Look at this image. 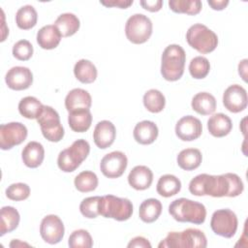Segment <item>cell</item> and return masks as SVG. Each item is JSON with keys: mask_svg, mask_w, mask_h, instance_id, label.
<instances>
[{"mask_svg": "<svg viewBox=\"0 0 248 248\" xmlns=\"http://www.w3.org/2000/svg\"><path fill=\"white\" fill-rule=\"evenodd\" d=\"M20 216L13 206H3L0 212V235L15 231L19 224Z\"/></svg>", "mask_w": 248, "mask_h": 248, "instance_id": "4316f807", "label": "cell"}, {"mask_svg": "<svg viewBox=\"0 0 248 248\" xmlns=\"http://www.w3.org/2000/svg\"><path fill=\"white\" fill-rule=\"evenodd\" d=\"M43 136L51 142H58L64 137V128L60 122L58 112L49 106H43L37 117Z\"/></svg>", "mask_w": 248, "mask_h": 248, "instance_id": "52a82bcc", "label": "cell"}, {"mask_svg": "<svg viewBox=\"0 0 248 248\" xmlns=\"http://www.w3.org/2000/svg\"><path fill=\"white\" fill-rule=\"evenodd\" d=\"M186 40L190 46L202 54L212 52L218 45L217 35L201 23H196L188 29Z\"/></svg>", "mask_w": 248, "mask_h": 248, "instance_id": "8992f818", "label": "cell"}, {"mask_svg": "<svg viewBox=\"0 0 248 248\" xmlns=\"http://www.w3.org/2000/svg\"><path fill=\"white\" fill-rule=\"evenodd\" d=\"M116 137V130L114 125L108 120H102L95 126L93 132V140L97 147L106 149L109 147Z\"/></svg>", "mask_w": 248, "mask_h": 248, "instance_id": "e0dca14e", "label": "cell"}, {"mask_svg": "<svg viewBox=\"0 0 248 248\" xmlns=\"http://www.w3.org/2000/svg\"><path fill=\"white\" fill-rule=\"evenodd\" d=\"M101 200L100 196L88 197L82 200L79 204L80 213L88 219H93L98 217L99 214V202Z\"/></svg>", "mask_w": 248, "mask_h": 248, "instance_id": "ab89813d", "label": "cell"}, {"mask_svg": "<svg viewBox=\"0 0 248 248\" xmlns=\"http://www.w3.org/2000/svg\"><path fill=\"white\" fill-rule=\"evenodd\" d=\"M237 225L236 214L229 208L214 211L210 220V227L213 232L226 238H231L235 234Z\"/></svg>", "mask_w": 248, "mask_h": 248, "instance_id": "9c48e42d", "label": "cell"}, {"mask_svg": "<svg viewBox=\"0 0 248 248\" xmlns=\"http://www.w3.org/2000/svg\"><path fill=\"white\" fill-rule=\"evenodd\" d=\"M125 34L127 39L136 45L148 41L152 34V22L150 18L142 14L131 16L125 24Z\"/></svg>", "mask_w": 248, "mask_h": 248, "instance_id": "ba28073f", "label": "cell"}, {"mask_svg": "<svg viewBox=\"0 0 248 248\" xmlns=\"http://www.w3.org/2000/svg\"><path fill=\"white\" fill-rule=\"evenodd\" d=\"M21 158L26 167L31 169L38 168L45 158L44 146L38 141L28 142L22 150Z\"/></svg>", "mask_w": 248, "mask_h": 248, "instance_id": "44dd1931", "label": "cell"}, {"mask_svg": "<svg viewBox=\"0 0 248 248\" xmlns=\"http://www.w3.org/2000/svg\"><path fill=\"white\" fill-rule=\"evenodd\" d=\"M140 6L149 11V12H158L161 10L162 6H163V1L161 0H147V1H140Z\"/></svg>", "mask_w": 248, "mask_h": 248, "instance_id": "7bdbcfd3", "label": "cell"}, {"mask_svg": "<svg viewBox=\"0 0 248 248\" xmlns=\"http://www.w3.org/2000/svg\"><path fill=\"white\" fill-rule=\"evenodd\" d=\"M68 245L71 248H90L93 246V240L86 230L74 231L68 239Z\"/></svg>", "mask_w": 248, "mask_h": 248, "instance_id": "f35d334b", "label": "cell"}, {"mask_svg": "<svg viewBox=\"0 0 248 248\" xmlns=\"http://www.w3.org/2000/svg\"><path fill=\"white\" fill-rule=\"evenodd\" d=\"M185 50L179 45L168 46L161 57V75L168 81L178 80L184 73Z\"/></svg>", "mask_w": 248, "mask_h": 248, "instance_id": "7a4b0ae2", "label": "cell"}, {"mask_svg": "<svg viewBox=\"0 0 248 248\" xmlns=\"http://www.w3.org/2000/svg\"><path fill=\"white\" fill-rule=\"evenodd\" d=\"M68 123L70 128L77 133L86 132L92 123V114L89 109H78L70 111L68 115Z\"/></svg>", "mask_w": 248, "mask_h": 248, "instance_id": "d4e9b609", "label": "cell"}, {"mask_svg": "<svg viewBox=\"0 0 248 248\" xmlns=\"http://www.w3.org/2000/svg\"><path fill=\"white\" fill-rule=\"evenodd\" d=\"M181 189V181L173 174H164L157 182V193L165 198L172 197Z\"/></svg>", "mask_w": 248, "mask_h": 248, "instance_id": "f546056e", "label": "cell"}, {"mask_svg": "<svg viewBox=\"0 0 248 248\" xmlns=\"http://www.w3.org/2000/svg\"><path fill=\"white\" fill-rule=\"evenodd\" d=\"M38 20V14L31 5H25L19 8L16 14V23L18 28L28 30L33 28Z\"/></svg>", "mask_w": 248, "mask_h": 248, "instance_id": "1f68e13d", "label": "cell"}, {"mask_svg": "<svg viewBox=\"0 0 248 248\" xmlns=\"http://www.w3.org/2000/svg\"><path fill=\"white\" fill-rule=\"evenodd\" d=\"M162 213V203L157 199L144 200L139 209V215L141 221L144 223H153L156 221Z\"/></svg>", "mask_w": 248, "mask_h": 248, "instance_id": "83f0119b", "label": "cell"}, {"mask_svg": "<svg viewBox=\"0 0 248 248\" xmlns=\"http://www.w3.org/2000/svg\"><path fill=\"white\" fill-rule=\"evenodd\" d=\"M207 129L209 133L216 138H222L230 134L232 129L231 118L225 113H215L207 120Z\"/></svg>", "mask_w": 248, "mask_h": 248, "instance_id": "603a6c76", "label": "cell"}, {"mask_svg": "<svg viewBox=\"0 0 248 248\" xmlns=\"http://www.w3.org/2000/svg\"><path fill=\"white\" fill-rule=\"evenodd\" d=\"M100 3L106 7H117L119 9H127L133 4V0H110L100 1Z\"/></svg>", "mask_w": 248, "mask_h": 248, "instance_id": "f6af8a7d", "label": "cell"}, {"mask_svg": "<svg viewBox=\"0 0 248 248\" xmlns=\"http://www.w3.org/2000/svg\"><path fill=\"white\" fill-rule=\"evenodd\" d=\"M244 190V185L241 178L232 172L215 175V187L213 196L214 198L230 197L234 198L239 196Z\"/></svg>", "mask_w": 248, "mask_h": 248, "instance_id": "30bf717a", "label": "cell"}, {"mask_svg": "<svg viewBox=\"0 0 248 248\" xmlns=\"http://www.w3.org/2000/svg\"><path fill=\"white\" fill-rule=\"evenodd\" d=\"M159 134V130L157 125L153 121L143 120L139 122L133 132L134 139L137 142L146 145L153 143Z\"/></svg>", "mask_w": 248, "mask_h": 248, "instance_id": "ffe728a7", "label": "cell"}, {"mask_svg": "<svg viewBox=\"0 0 248 248\" xmlns=\"http://www.w3.org/2000/svg\"><path fill=\"white\" fill-rule=\"evenodd\" d=\"M99 214L105 218L126 221L133 214V204L126 198H119L113 195L103 196L99 202Z\"/></svg>", "mask_w": 248, "mask_h": 248, "instance_id": "5b68a950", "label": "cell"}, {"mask_svg": "<svg viewBox=\"0 0 248 248\" xmlns=\"http://www.w3.org/2000/svg\"><path fill=\"white\" fill-rule=\"evenodd\" d=\"M74 74L78 80L82 83H92L97 78V69L95 65L87 60H78L74 67Z\"/></svg>", "mask_w": 248, "mask_h": 248, "instance_id": "4dcf8cb0", "label": "cell"}, {"mask_svg": "<svg viewBox=\"0 0 248 248\" xmlns=\"http://www.w3.org/2000/svg\"><path fill=\"white\" fill-rule=\"evenodd\" d=\"M64 224L57 215L50 214L43 218L40 225V233L46 242L49 244L60 242L64 236Z\"/></svg>", "mask_w": 248, "mask_h": 248, "instance_id": "4fadbf2b", "label": "cell"}, {"mask_svg": "<svg viewBox=\"0 0 248 248\" xmlns=\"http://www.w3.org/2000/svg\"><path fill=\"white\" fill-rule=\"evenodd\" d=\"M207 240L205 234L198 229L189 228L183 232H170L162 240L159 248H205Z\"/></svg>", "mask_w": 248, "mask_h": 248, "instance_id": "3957f363", "label": "cell"}, {"mask_svg": "<svg viewBox=\"0 0 248 248\" xmlns=\"http://www.w3.org/2000/svg\"><path fill=\"white\" fill-rule=\"evenodd\" d=\"M29 195L30 187L25 183H13L6 189V196L12 201H24L29 197Z\"/></svg>", "mask_w": 248, "mask_h": 248, "instance_id": "60d3db41", "label": "cell"}, {"mask_svg": "<svg viewBox=\"0 0 248 248\" xmlns=\"http://www.w3.org/2000/svg\"><path fill=\"white\" fill-rule=\"evenodd\" d=\"M210 71V64L207 58L203 56L194 57L189 64V72L192 78L196 79L204 78Z\"/></svg>", "mask_w": 248, "mask_h": 248, "instance_id": "74e56055", "label": "cell"}, {"mask_svg": "<svg viewBox=\"0 0 248 248\" xmlns=\"http://www.w3.org/2000/svg\"><path fill=\"white\" fill-rule=\"evenodd\" d=\"M54 25L57 27L62 37H70L76 34L79 29L80 22L78 16L74 14L65 13L56 18Z\"/></svg>", "mask_w": 248, "mask_h": 248, "instance_id": "f1b7e54d", "label": "cell"}, {"mask_svg": "<svg viewBox=\"0 0 248 248\" xmlns=\"http://www.w3.org/2000/svg\"><path fill=\"white\" fill-rule=\"evenodd\" d=\"M153 181V173L146 166H136L128 175L129 185L139 191L148 189Z\"/></svg>", "mask_w": 248, "mask_h": 248, "instance_id": "ac0fdd59", "label": "cell"}, {"mask_svg": "<svg viewBox=\"0 0 248 248\" xmlns=\"http://www.w3.org/2000/svg\"><path fill=\"white\" fill-rule=\"evenodd\" d=\"M128 248H151L150 242L143 236H137L131 239L127 245Z\"/></svg>", "mask_w": 248, "mask_h": 248, "instance_id": "ee69618b", "label": "cell"}, {"mask_svg": "<svg viewBox=\"0 0 248 248\" xmlns=\"http://www.w3.org/2000/svg\"><path fill=\"white\" fill-rule=\"evenodd\" d=\"M211 179H212V175L207 173H202L195 176L189 183L190 193L198 197L209 196Z\"/></svg>", "mask_w": 248, "mask_h": 248, "instance_id": "d590c367", "label": "cell"}, {"mask_svg": "<svg viewBox=\"0 0 248 248\" xmlns=\"http://www.w3.org/2000/svg\"><path fill=\"white\" fill-rule=\"evenodd\" d=\"M33 46L27 40H20L13 46V55L17 60L27 61L33 55Z\"/></svg>", "mask_w": 248, "mask_h": 248, "instance_id": "b9f144b4", "label": "cell"}, {"mask_svg": "<svg viewBox=\"0 0 248 248\" xmlns=\"http://www.w3.org/2000/svg\"><path fill=\"white\" fill-rule=\"evenodd\" d=\"M169 213L178 222H188L196 225L202 224L206 217V209L202 203L186 198L171 202L169 205Z\"/></svg>", "mask_w": 248, "mask_h": 248, "instance_id": "6da1fadb", "label": "cell"}, {"mask_svg": "<svg viewBox=\"0 0 248 248\" xmlns=\"http://www.w3.org/2000/svg\"><path fill=\"white\" fill-rule=\"evenodd\" d=\"M208 5L215 11H222L229 5V0H208Z\"/></svg>", "mask_w": 248, "mask_h": 248, "instance_id": "bcb514c9", "label": "cell"}, {"mask_svg": "<svg viewBox=\"0 0 248 248\" xmlns=\"http://www.w3.org/2000/svg\"><path fill=\"white\" fill-rule=\"evenodd\" d=\"M247 59H243L238 64V74L241 76L244 81H246V70H247Z\"/></svg>", "mask_w": 248, "mask_h": 248, "instance_id": "7dc6e473", "label": "cell"}, {"mask_svg": "<svg viewBox=\"0 0 248 248\" xmlns=\"http://www.w3.org/2000/svg\"><path fill=\"white\" fill-rule=\"evenodd\" d=\"M75 187L81 193H88L94 191L98 186V177L95 172L84 170L75 177Z\"/></svg>", "mask_w": 248, "mask_h": 248, "instance_id": "8d00e7d4", "label": "cell"}, {"mask_svg": "<svg viewBox=\"0 0 248 248\" xmlns=\"http://www.w3.org/2000/svg\"><path fill=\"white\" fill-rule=\"evenodd\" d=\"M143 105L148 111L158 113L164 109L166 99L161 91L157 89H150L143 95Z\"/></svg>", "mask_w": 248, "mask_h": 248, "instance_id": "836d02e7", "label": "cell"}, {"mask_svg": "<svg viewBox=\"0 0 248 248\" xmlns=\"http://www.w3.org/2000/svg\"><path fill=\"white\" fill-rule=\"evenodd\" d=\"M43 104L33 96L22 98L18 103L19 113L27 119H37L43 108Z\"/></svg>", "mask_w": 248, "mask_h": 248, "instance_id": "d6a6232c", "label": "cell"}, {"mask_svg": "<svg viewBox=\"0 0 248 248\" xmlns=\"http://www.w3.org/2000/svg\"><path fill=\"white\" fill-rule=\"evenodd\" d=\"M247 92L239 84L230 85L223 94L225 108L233 113L240 112L247 108Z\"/></svg>", "mask_w": 248, "mask_h": 248, "instance_id": "5bb4252c", "label": "cell"}, {"mask_svg": "<svg viewBox=\"0 0 248 248\" xmlns=\"http://www.w3.org/2000/svg\"><path fill=\"white\" fill-rule=\"evenodd\" d=\"M128 165L127 156L121 151H112L105 155L100 163L102 173L108 178L120 177Z\"/></svg>", "mask_w": 248, "mask_h": 248, "instance_id": "7c38bea8", "label": "cell"}, {"mask_svg": "<svg viewBox=\"0 0 248 248\" xmlns=\"http://www.w3.org/2000/svg\"><path fill=\"white\" fill-rule=\"evenodd\" d=\"M202 160V153L197 148H186L181 150L176 158L177 165L184 170H193L200 167Z\"/></svg>", "mask_w": 248, "mask_h": 248, "instance_id": "484cf974", "label": "cell"}, {"mask_svg": "<svg viewBox=\"0 0 248 248\" xmlns=\"http://www.w3.org/2000/svg\"><path fill=\"white\" fill-rule=\"evenodd\" d=\"M18 246H29V244L20 242L18 239H13V241L10 243V247H18Z\"/></svg>", "mask_w": 248, "mask_h": 248, "instance_id": "c3c4849f", "label": "cell"}, {"mask_svg": "<svg viewBox=\"0 0 248 248\" xmlns=\"http://www.w3.org/2000/svg\"><path fill=\"white\" fill-rule=\"evenodd\" d=\"M169 7L174 13L195 16L202 11V4L200 0H170Z\"/></svg>", "mask_w": 248, "mask_h": 248, "instance_id": "e575fe53", "label": "cell"}, {"mask_svg": "<svg viewBox=\"0 0 248 248\" xmlns=\"http://www.w3.org/2000/svg\"><path fill=\"white\" fill-rule=\"evenodd\" d=\"M5 81L8 87L13 90H25L33 83V74L27 67L16 66L7 72Z\"/></svg>", "mask_w": 248, "mask_h": 248, "instance_id": "2e32d148", "label": "cell"}, {"mask_svg": "<svg viewBox=\"0 0 248 248\" xmlns=\"http://www.w3.org/2000/svg\"><path fill=\"white\" fill-rule=\"evenodd\" d=\"M202 132V125L200 119L193 115H186L180 118L175 125L176 136L184 141H192L199 139Z\"/></svg>", "mask_w": 248, "mask_h": 248, "instance_id": "9a60e30c", "label": "cell"}, {"mask_svg": "<svg viewBox=\"0 0 248 248\" xmlns=\"http://www.w3.org/2000/svg\"><path fill=\"white\" fill-rule=\"evenodd\" d=\"M90 152V145L85 140H75L71 146L62 150L57 158L58 168L64 172L76 170L87 158Z\"/></svg>", "mask_w": 248, "mask_h": 248, "instance_id": "277c9868", "label": "cell"}, {"mask_svg": "<svg viewBox=\"0 0 248 248\" xmlns=\"http://www.w3.org/2000/svg\"><path fill=\"white\" fill-rule=\"evenodd\" d=\"M27 128L20 122H10L0 126V147L9 150L22 143L27 138Z\"/></svg>", "mask_w": 248, "mask_h": 248, "instance_id": "8fae6325", "label": "cell"}, {"mask_svg": "<svg viewBox=\"0 0 248 248\" xmlns=\"http://www.w3.org/2000/svg\"><path fill=\"white\" fill-rule=\"evenodd\" d=\"M193 110L202 115L212 114L216 109V99L208 92L197 93L191 102Z\"/></svg>", "mask_w": 248, "mask_h": 248, "instance_id": "cb8c5ba5", "label": "cell"}, {"mask_svg": "<svg viewBox=\"0 0 248 248\" xmlns=\"http://www.w3.org/2000/svg\"><path fill=\"white\" fill-rule=\"evenodd\" d=\"M92 105V99L90 94L81 88L72 89L65 98V108L70 111L78 109H89Z\"/></svg>", "mask_w": 248, "mask_h": 248, "instance_id": "d6986e66", "label": "cell"}, {"mask_svg": "<svg viewBox=\"0 0 248 248\" xmlns=\"http://www.w3.org/2000/svg\"><path fill=\"white\" fill-rule=\"evenodd\" d=\"M61 34L54 24H48L43 26L37 33V43L44 49L55 48L60 41Z\"/></svg>", "mask_w": 248, "mask_h": 248, "instance_id": "7402d4cb", "label": "cell"}]
</instances>
